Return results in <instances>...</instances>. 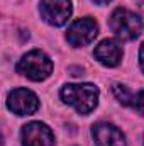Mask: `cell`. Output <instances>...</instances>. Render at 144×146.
Segmentation results:
<instances>
[{"label": "cell", "mask_w": 144, "mask_h": 146, "mask_svg": "<svg viewBox=\"0 0 144 146\" xmlns=\"http://www.w3.org/2000/svg\"><path fill=\"white\" fill-rule=\"evenodd\" d=\"M61 99L80 114H88L98 104V88L92 83H71L61 88Z\"/></svg>", "instance_id": "1"}, {"label": "cell", "mask_w": 144, "mask_h": 146, "mask_svg": "<svg viewBox=\"0 0 144 146\" xmlns=\"http://www.w3.org/2000/svg\"><path fill=\"white\" fill-rule=\"evenodd\" d=\"M17 72L24 76H27L29 80H34V82H41V80H46L51 72H53V61L51 58L39 51H29L27 54H24L19 63H17Z\"/></svg>", "instance_id": "2"}, {"label": "cell", "mask_w": 144, "mask_h": 146, "mask_svg": "<svg viewBox=\"0 0 144 146\" xmlns=\"http://www.w3.org/2000/svg\"><path fill=\"white\" fill-rule=\"evenodd\" d=\"M108 24H110L112 33L122 41L136 39L141 34V29H143L141 19L127 9H115L110 15Z\"/></svg>", "instance_id": "3"}, {"label": "cell", "mask_w": 144, "mask_h": 146, "mask_svg": "<svg viewBox=\"0 0 144 146\" xmlns=\"http://www.w3.org/2000/svg\"><path fill=\"white\" fill-rule=\"evenodd\" d=\"M97 34H98V24L95 22V19L83 17V19L75 21L70 26V29L66 33V39L71 46L81 48V46L90 44L97 37Z\"/></svg>", "instance_id": "4"}, {"label": "cell", "mask_w": 144, "mask_h": 146, "mask_svg": "<svg viewBox=\"0 0 144 146\" xmlns=\"http://www.w3.org/2000/svg\"><path fill=\"white\" fill-rule=\"evenodd\" d=\"M42 19L54 27H59L68 22L71 15V2L70 0H41L39 5Z\"/></svg>", "instance_id": "5"}, {"label": "cell", "mask_w": 144, "mask_h": 146, "mask_svg": "<svg viewBox=\"0 0 144 146\" xmlns=\"http://www.w3.org/2000/svg\"><path fill=\"white\" fill-rule=\"evenodd\" d=\"M7 107L17 115H31L39 109V99L27 88H15L7 97Z\"/></svg>", "instance_id": "6"}, {"label": "cell", "mask_w": 144, "mask_h": 146, "mask_svg": "<svg viewBox=\"0 0 144 146\" xmlns=\"http://www.w3.org/2000/svg\"><path fill=\"white\" fill-rule=\"evenodd\" d=\"M22 146H53V131L44 122H29L22 127Z\"/></svg>", "instance_id": "7"}, {"label": "cell", "mask_w": 144, "mask_h": 146, "mask_svg": "<svg viewBox=\"0 0 144 146\" xmlns=\"http://www.w3.org/2000/svg\"><path fill=\"white\" fill-rule=\"evenodd\" d=\"M95 146H126V138L119 127L108 122H98L92 127Z\"/></svg>", "instance_id": "8"}, {"label": "cell", "mask_w": 144, "mask_h": 146, "mask_svg": "<svg viewBox=\"0 0 144 146\" xmlns=\"http://www.w3.org/2000/svg\"><path fill=\"white\" fill-rule=\"evenodd\" d=\"M95 58L104 66H117L122 60V48L115 39H104L95 48Z\"/></svg>", "instance_id": "9"}, {"label": "cell", "mask_w": 144, "mask_h": 146, "mask_svg": "<svg viewBox=\"0 0 144 146\" xmlns=\"http://www.w3.org/2000/svg\"><path fill=\"white\" fill-rule=\"evenodd\" d=\"M115 99L122 104V106H132L134 104V95L131 94V90L126 87V85H120V83H115L114 88H112Z\"/></svg>", "instance_id": "10"}, {"label": "cell", "mask_w": 144, "mask_h": 146, "mask_svg": "<svg viewBox=\"0 0 144 146\" xmlns=\"http://www.w3.org/2000/svg\"><path fill=\"white\" fill-rule=\"evenodd\" d=\"M132 106H134V109L137 110L141 115H144V90L139 92V94L134 97V104H132Z\"/></svg>", "instance_id": "11"}, {"label": "cell", "mask_w": 144, "mask_h": 146, "mask_svg": "<svg viewBox=\"0 0 144 146\" xmlns=\"http://www.w3.org/2000/svg\"><path fill=\"white\" fill-rule=\"evenodd\" d=\"M139 65H141V68H143V72H144V44L139 49Z\"/></svg>", "instance_id": "12"}, {"label": "cell", "mask_w": 144, "mask_h": 146, "mask_svg": "<svg viewBox=\"0 0 144 146\" xmlns=\"http://www.w3.org/2000/svg\"><path fill=\"white\" fill-rule=\"evenodd\" d=\"M95 3H98V5H107L108 2H112V0H93Z\"/></svg>", "instance_id": "13"}]
</instances>
